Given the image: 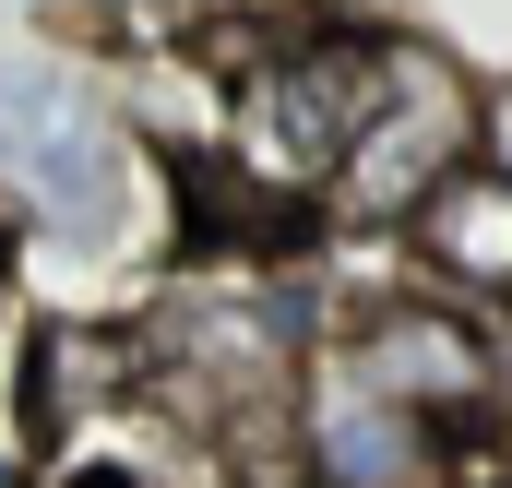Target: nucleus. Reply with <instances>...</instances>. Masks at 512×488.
I'll list each match as a JSON object with an SVG mask.
<instances>
[{
	"mask_svg": "<svg viewBox=\"0 0 512 488\" xmlns=\"http://www.w3.org/2000/svg\"><path fill=\"white\" fill-rule=\"evenodd\" d=\"M286 441H298V477L310 488H453V441H465V429H441V417L370 393L334 346H310Z\"/></svg>",
	"mask_w": 512,
	"mask_h": 488,
	"instance_id": "4",
	"label": "nucleus"
},
{
	"mask_svg": "<svg viewBox=\"0 0 512 488\" xmlns=\"http://www.w3.org/2000/svg\"><path fill=\"white\" fill-rule=\"evenodd\" d=\"M143 334L120 322H36V346H24V417L36 429H96V417H131L143 405Z\"/></svg>",
	"mask_w": 512,
	"mask_h": 488,
	"instance_id": "5",
	"label": "nucleus"
},
{
	"mask_svg": "<svg viewBox=\"0 0 512 488\" xmlns=\"http://www.w3.org/2000/svg\"><path fill=\"white\" fill-rule=\"evenodd\" d=\"M334 358L358 369L370 393L393 405H417V417H441V429H477V417H501L512 405V346L489 322H465L441 286L417 298H370V310H346V334H334Z\"/></svg>",
	"mask_w": 512,
	"mask_h": 488,
	"instance_id": "3",
	"label": "nucleus"
},
{
	"mask_svg": "<svg viewBox=\"0 0 512 488\" xmlns=\"http://www.w3.org/2000/svg\"><path fill=\"white\" fill-rule=\"evenodd\" d=\"M0 179L24 191L36 227L60 239H120L131 191H143V131H120L108 96H84L72 72H0Z\"/></svg>",
	"mask_w": 512,
	"mask_h": 488,
	"instance_id": "2",
	"label": "nucleus"
},
{
	"mask_svg": "<svg viewBox=\"0 0 512 488\" xmlns=\"http://www.w3.org/2000/svg\"><path fill=\"white\" fill-rule=\"evenodd\" d=\"M477 167L512 179V84H489V131H477Z\"/></svg>",
	"mask_w": 512,
	"mask_h": 488,
	"instance_id": "8",
	"label": "nucleus"
},
{
	"mask_svg": "<svg viewBox=\"0 0 512 488\" xmlns=\"http://www.w3.org/2000/svg\"><path fill=\"white\" fill-rule=\"evenodd\" d=\"M274 12H298V24H322V36H393V24H405V0H274Z\"/></svg>",
	"mask_w": 512,
	"mask_h": 488,
	"instance_id": "7",
	"label": "nucleus"
},
{
	"mask_svg": "<svg viewBox=\"0 0 512 488\" xmlns=\"http://www.w3.org/2000/svg\"><path fill=\"white\" fill-rule=\"evenodd\" d=\"M405 262L441 298H512V179L465 167L453 191H429V215L405 227Z\"/></svg>",
	"mask_w": 512,
	"mask_h": 488,
	"instance_id": "6",
	"label": "nucleus"
},
{
	"mask_svg": "<svg viewBox=\"0 0 512 488\" xmlns=\"http://www.w3.org/2000/svg\"><path fill=\"white\" fill-rule=\"evenodd\" d=\"M477 131H489V84H465L441 48L393 36L382 48V108L358 131L334 203H322V215H334L322 239H405V227L429 215V191H453V179L477 167Z\"/></svg>",
	"mask_w": 512,
	"mask_h": 488,
	"instance_id": "1",
	"label": "nucleus"
}]
</instances>
